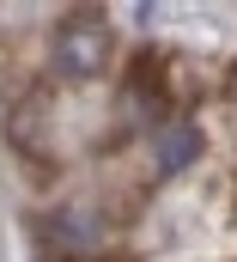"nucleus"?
<instances>
[{"label": "nucleus", "mask_w": 237, "mask_h": 262, "mask_svg": "<svg viewBox=\"0 0 237 262\" xmlns=\"http://www.w3.org/2000/svg\"><path fill=\"white\" fill-rule=\"evenodd\" d=\"M91 262H140V256H128V250H122V256H91Z\"/></svg>", "instance_id": "6"}, {"label": "nucleus", "mask_w": 237, "mask_h": 262, "mask_svg": "<svg viewBox=\"0 0 237 262\" xmlns=\"http://www.w3.org/2000/svg\"><path fill=\"white\" fill-rule=\"evenodd\" d=\"M225 98H237V61L225 67Z\"/></svg>", "instance_id": "5"}, {"label": "nucleus", "mask_w": 237, "mask_h": 262, "mask_svg": "<svg viewBox=\"0 0 237 262\" xmlns=\"http://www.w3.org/2000/svg\"><path fill=\"white\" fill-rule=\"evenodd\" d=\"M171 67H177V55H164V49H140V55L128 61V79H122V122H134V128H164V122H171L177 98L188 92L182 79H171Z\"/></svg>", "instance_id": "2"}, {"label": "nucleus", "mask_w": 237, "mask_h": 262, "mask_svg": "<svg viewBox=\"0 0 237 262\" xmlns=\"http://www.w3.org/2000/svg\"><path fill=\"white\" fill-rule=\"evenodd\" d=\"M37 238L55 244V256H49V262H73V256H91V250L110 238V220H104L98 207H55V213H43Z\"/></svg>", "instance_id": "3"}, {"label": "nucleus", "mask_w": 237, "mask_h": 262, "mask_svg": "<svg viewBox=\"0 0 237 262\" xmlns=\"http://www.w3.org/2000/svg\"><path fill=\"white\" fill-rule=\"evenodd\" d=\"M116 55V31L104 12H67L49 37V67H55L67 85H91L104 79V67Z\"/></svg>", "instance_id": "1"}, {"label": "nucleus", "mask_w": 237, "mask_h": 262, "mask_svg": "<svg viewBox=\"0 0 237 262\" xmlns=\"http://www.w3.org/2000/svg\"><path fill=\"white\" fill-rule=\"evenodd\" d=\"M201 146H207L201 122H182V116H171L164 128H152V165H158V177H182V171L201 159Z\"/></svg>", "instance_id": "4"}]
</instances>
